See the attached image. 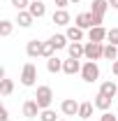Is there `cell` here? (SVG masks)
I'll list each match as a JSON object with an SVG mask.
<instances>
[{
  "label": "cell",
  "mask_w": 118,
  "mask_h": 121,
  "mask_svg": "<svg viewBox=\"0 0 118 121\" xmlns=\"http://www.w3.org/2000/svg\"><path fill=\"white\" fill-rule=\"evenodd\" d=\"M35 100H37V105L39 109H49L51 103H53V89L51 86H37V93H35Z\"/></svg>",
  "instance_id": "obj_3"
},
{
  "label": "cell",
  "mask_w": 118,
  "mask_h": 121,
  "mask_svg": "<svg viewBox=\"0 0 118 121\" xmlns=\"http://www.w3.org/2000/svg\"><path fill=\"white\" fill-rule=\"evenodd\" d=\"M67 54H70V58L81 60V58H83V44H81V42H70V47H67Z\"/></svg>",
  "instance_id": "obj_21"
},
{
  "label": "cell",
  "mask_w": 118,
  "mask_h": 121,
  "mask_svg": "<svg viewBox=\"0 0 118 121\" xmlns=\"http://www.w3.org/2000/svg\"><path fill=\"white\" fill-rule=\"evenodd\" d=\"M26 54H28V58L42 56V42H39V40H30L28 44H26Z\"/></svg>",
  "instance_id": "obj_15"
},
{
  "label": "cell",
  "mask_w": 118,
  "mask_h": 121,
  "mask_svg": "<svg viewBox=\"0 0 118 121\" xmlns=\"http://www.w3.org/2000/svg\"><path fill=\"white\" fill-rule=\"evenodd\" d=\"M81 60H76V58H67L65 63H63V72L65 75H70V77H74V75H81Z\"/></svg>",
  "instance_id": "obj_9"
},
{
  "label": "cell",
  "mask_w": 118,
  "mask_h": 121,
  "mask_svg": "<svg viewBox=\"0 0 118 121\" xmlns=\"http://www.w3.org/2000/svg\"><path fill=\"white\" fill-rule=\"evenodd\" d=\"M111 72L118 77V60H114V65H111Z\"/></svg>",
  "instance_id": "obj_32"
},
{
  "label": "cell",
  "mask_w": 118,
  "mask_h": 121,
  "mask_svg": "<svg viewBox=\"0 0 118 121\" xmlns=\"http://www.w3.org/2000/svg\"><path fill=\"white\" fill-rule=\"evenodd\" d=\"M39 121H58V117H56V112L49 107V109H42V114H39Z\"/></svg>",
  "instance_id": "obj_26"
},
{
  "label": "cell",
  "mask_w": 118,
  "mask_h": 121,
  "mask_svg": "<svg viewBox=\"0 0 118 121\" xmlns=\"http://www.w3.org/2000/svg\"><path fill=\"white\" fill-rule=\"evenodd\" d=\"M104 58L106 60H118V47L116 44H104Z\"/></svg>",
  "instance_id": "obj_24"
},
{
  "label": "cell",
  "mask_w": 118,
  "mask_h": 121,
  "mask_svg": "<svg viewBox=\"0 0 118 121\" xmlns=\"http://www.w3.org/2000/svg\"><path fill=\"white\" fill-rule=\"evenodd\" d=\"M9 2H12V7H14L16 12H21V9H28L32 0H9Z\"/></svg>",
  "instance_id": "obj_27"
},
{
  "label": "cell",
  "mask_w": 118,
  "mask_h": 121,
  "mask_svg": "<svg viewBox=\"0 0 118 121\" xmlns=\"http://www.w3.org/2000/svg\"><path fill=\"white\" fill-rule=\"evenodd\" d=\"M106 9H109V0H93V2H90V14L95 19V26H102L104 23Z\"/></svg>",
  "instance_id": "obj_4"
},
{
  "label": "cell",
  "mask_w": 118,
  "mask_h": 121,
  "mask_svg": "<svg viewBox=\"0 0 118 121\" xmlns=\"http://www.w3.org/2000/svg\"><path fill=\"white\" fill-rule=\"evenodd\" d=\"M53 51H56V49H53V44H51V42H49V40H46V42H42V58H51V56H53Z\"/></svg>",
  "instance_id": "obj_25"
},
{
  "label": "cell",
  "mask_w": 118,
  "mask_h": 121,
  "mask_svg": "<svg viewBox=\"0 0 118 121\" xmlns=\"http://www.w3.org/2000/svg\"><path fill=\"white\" fill-rule=\"evenodd\" d=\"M21 109H23V117H26V119H37V117L42 114V109H39V105H37L35 98H32V100H26Z\"/></svg>",
  "instance_id": "obj_7"
},
{
  "label": "cell",
  "mask_w": 118,
  "mask_h": 121,
  "mask_svg": "<svg viewBox=\"0 0 118 121\" xmlns=\"http://www.w3.org/2000/svg\"><path fill=\"white\" fill-rule=\"evenodd\" d=\"M28 12L35 19H42V16L46 14V5H44V0H32L30 2V7H28Z\"/></svg>",
  "instance_id": "obj_13"
},
{
  "label": "cell",
  "mask_w": 118,
  "mask_h": 121,
  "mask_svg": "<svg viewBox=\"0 0 118 121\" xmlns=\"http://www.w3.org/2000/svg\"><path fill=\"white\" fill-rule=\"evenodd\" d=\"M81 79L88 82V84H95V82L100 79V65H97V60H86V63H83V68H81Z\"/></svg>",
  "instance_id": "obj_1"
},
{
  "label": "cell",
  "mask_w": 118,
  "mask_h": 121,
  "mask_svg": "<svg viewBox=\"0 0 118 121\" xmlns=\"http://www.w3.org/2000/svg\"><path fill=\"white\" fill-rule=\"evenodd\" d=\"M100 93L106 95V98H116L118 95V86L114 84V79H111V82H102V84H100Z\"/></svg>",
  "instance_id": "obj_16"
},
{
  "label": "cell",
  "mask_w": 118,
  "mask_h": 121,
  "mask_svg": "<svg viewBox=\"0 0 118 121\" xmlns=\"http://www.w3.org/2000/svg\"><path fill=\"white\" fill-rule=\"evenodd\" d=\"M21 84L23 86H35L37 84V68L35 63H26L21 70Z\"/></svg>",
  "instance_id": "obj_5"
},
{
  "label": "cell",
  "mask_w": 118,
  "mask_h": 121,
  "mask_svg": "<svg viewBox=\"0 0 118 121\" xmlns=\"http://www.w3.org/2000/svg\"><path fill=\"white\" fill-rule=\"evenodd\" d=\"M106 33L109 30L104 28V26H93L88 30V42H104L106 40Z\"/></svg>",
  "instance_id": "obj_10"
},
{
  "label": "cell",
  "mask_w": 118,
  "mask_h": 121,
  "mask_svg": "<svg viewBox=\"0 0 118 121\" xmlns=\"http://www.w3.org/2000/svg\"><path fill=\"white\" fill-rule=\"evenodd\" d=\"M83 58L86 60L104 58V42H86L83 44Z\"/></svg>",
  "instance_id": "obj_2"
},
{
  "label": "cell",
  "mask_w": 118,
  "mask_h": 121,
  "mask_svg": "<svg viewBox=\"0 0 118 121\" xmlns=\"http://www.w3.org/2000/svg\"><path fill=\"white\" fill-rule=\"evenodd\" d=\"M111 100H114V98H106V95H102V93H97L93 103H95V107H97V109H102V112H109V109H111Z\"/></svg>",
  "instance_id": "obj_20"
},
{
  "label": "cell",
  "mask_w": 118,
  "mask_h": 121,
  "mask_svg": "<svg viewBox=\"0 0 118 121\" xmlns=\"http://www.w3.org/2000/svg\"><path fill=\"white\" fill-rule=\"evenodd\" d=\"M53 2H56V9H65L70 5V0H53Z\"/></svg>",
  "instance_id": "obj_31"
},
{
  "label": "cell",
  "mask_w": 118,
  "mask_h": 121,
  "mask_svg": "<svg viewBox=\"0 0 118 121\" xmlns=\"http://www.w3.org/2000/svg\"><path fill=\"white\" fill-rule=\"evenodd\" d=\"M65 35H67V40H70V42H81V40L86 37V30L79 28V26H67Z\"/></svg>",
  "instance_id": "obj_12"
},
{
  "label": "cell",
  "mask_w": 118,
  "mask_h": 121,
  "mask_svg": "<svg viewBox=\"0 0 118 121\" xmlns=\"http://www.w3.org/2000/svg\"><path fill=\"white\" fill-rule=\"evenodd\" d=\"M49 42L53 44V49H56V51H58V49H67V47H70L67 35H51V37H49Z\"/></svg>",
  "instance_id": "obj_19"
},
{
  "label": "cell",
  "mask_w": 118,
  "mask_h": 121,
  "mask_svg": "<svg viewBox=\"0 0 118 121\" xmlns=\"http://www.w3.org/2000/svg\"><path fill=\"white\" fill-rule=\"evenodd\" d=\"M79 107H81L79 100H74V98H65V100L60 103V112H63L65 117H79Z\"/></svg>",
  "instance_id": "obj_6"
},
{
  "label": "cell",
  "mask_w": 118,
  "mask_h": 121,
  "mask_svg": "<svg viewBox=\"0 0 118 121\" xmlns=\"http://www.w3.org/2000/svg\"><path fill=\"white\" fill-rule=\"evenodd\" d=\"M32 21H35V16L30 14L28 9H21V12H16V23H19L21 28H30V26H32Z\"/></svg>",
  "instance_id": "obj_14"
},
{
  "label": "cell",
  "mask_w": 118,
  "mask_h": 121,
  "mask_svg": "<svg viewBox=\"0 0 118 121\" xmlns=\"http://www.w3.org/2000/svg\"><path fill=\"white\" fill-rule=\"evenodd\" d=\"M93 109H95V103H90V100L81 103V107H79V119L90 121V117H93Z\"/></svg>",
  "instance_id": "obj_18"
},
{
  "label": "cell",
  "mask_w": 118,
  "mask_h": 121,
  "mask_svg": "<svg viewBox=\"0 0 118 121\" xmlns=\"http://www.w3.org/2000/svg\"><path fill=\"white\" fill-rule=\"evenodd\" d=\"M51 21L56 23V26H70V21H72V16L67 9H56L53 16H51Z\"/></svg>",
  "instance_id": "obj_11"
},
{
  "label": "cell",
  "mask_w": 118,
  "mask_h": 121,
  "mask_svg": "<svg viewBox=\"0 0 118 121\" xmlns=\"http://www.w3.org/2000/svg\"><path fill=\"white\" fill-rule=\"evenodd\" d=\"M12 91H14V82L7 79V77H2L0 79V93L2 95H12Z\"/></svg>",
  "instance_id": "obj_23"
},
{
  "label": "cell",
  "mask_w": 118,
  "mask_h": 121,
  "mask_svg": "<svg viewBox=\"0 0 118 121\" xmlns=\"http://www.w3.org/2000/svg\"><path fill=\"white\" fill-rule=\"evenodd\" d=\"M100 121H118V117H114L111 112H102V117H100Z\"/></svg>",
  "instance_id": "obj_29"
},
{
  "label": "cell",
  "mask_w": 118,
  "mask_h": 121,
  "mask_svg": "<svg viewBox=\"0 0 118 121\" xmlns=\"http://www.w3.org/2000/svg\"><path fill=\"white\" fill-rule=\"evenodd\" d=\"M106 40H109V44H116L118 47V28H111L106 33Z\"/></svg>",
  "instance_id": "obj_28"
},
{
  "label": "cell",
  "mask_w": 118,
  "mask_h": 121,
  "mask_svg": "<svg viewBox=\"0 0 118 121\" xmlns=\"http://www.w3.org/2000/svg\"><path fill=\"white\" fill-rule=\"evenodd\" d=\"M79 2H81V0H70V5H79Z\"/></svg>",
  "instance_id": "obj_34"
},
{
  "label": "cell",
  "mask_w": 118,
  "mask_h": 121,
  "mask_svg": "<svg viewBox=\"0 0 118 121\" xmlns=\"http://www.w3.org/2000/svg\"><path fill=\"white\" fill-rule=\"evenodd\" d=\"M116 98H118V95H116Z\"/></svg>",
  "instance_id": "obj_36"
},
{
  "label": "cell",
  "mask_w": 118,
  "mask_h": 121,
  "mask_svg": "<svg viewBox=\"0 0 118 121\" xmlns=\"http://www.w3.org/2000/svg\"><path fill=\"white\" fill-rule=\"evenodd\" d=\"M74 26H79V28H83V30H90L95 26V19H93L90 12H81V14H76V19H74Z\"/></svg>",
  "instance_id": "obj_8"
},
{
  "label": "cell",
  "mask_w": 118,
  "mask_h": 121,
  "mask_svg": "<svg viewBox=\"0 0 118 121\" xmlns=\"http://www.w3.org/2000/svg\"><path fill=\"white\" fill-rule=\"evenodd\" d=\"M63 63H65L63 58H58V56H51V58L46 60V70H49L51 75H58V72H63Z\"/></svg>",
  "instance_id": "obj_17"
},
{
  "label": "cell",
  "mask_w": 118,
  "mask_h": 121,
  "mask_svg": "<svg viewBox=\"0 0 118 121\" xmlns=\"http://www.w3.org/2000/svg\"><path fill=\"white\" fill-rule=\"evenodd\" d=\"M12 30H14V23H12L9 19H2V21H0V37H9Z\"/></svg>",
  "instance_id": "obj_22"
},
{
  "label": "cell",
  "mask_w": 118,
  "mask_h": 121,
  "mask_svg": "<svg viewBox=\"0 0 118 121\" xmlns=\"http://www.w3.org/2000/svg\"><path fill=\"white\" fill-rule=\"evenodd\" d=\"M0 121H9V112H7V107H5V105L0 107Z\"/></svg>",
  "instance_id": "obj_30"
},
{
  "label": "cell",
  "mask_w": 118,
  "mask_h": 121,
  "mask_svg": "<svg viewBox=\"0 0 118 121\" xmlns=\"http://www.w3.org/2000/svg\"><path fill=\"white\" fill-rule=\"evenodd\" d=\"M58 121H67V119H58Z\"/></svg>",
  "instance_id": "obj_35"
},
{
  "label": "cell",
  "mask_w": 118,
  "mask_h": 121,
  "mask_svg": "<svg viewBox=\"0 0 118 121\" xmlns=\"http://www.w3.org/2000/svg\"><path fill=\"white\" fill-rule=\"evenodd\" d=\"M109 7L111 9H118V0H109Z\"/></svg>",
  "instance_id": "obj_33"
}]
</instances>
